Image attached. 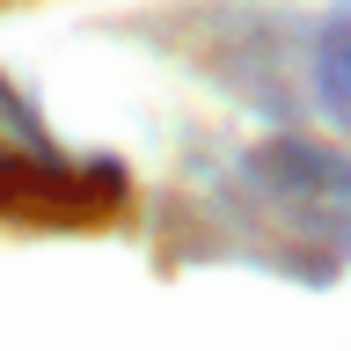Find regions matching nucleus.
<instances>
[{
    "label": "nucleus",
    "mask_w": 351,
    "mask_h": 351,
    "mask_svg": "<svg viewBox=\"0 0 351 351\" xmlns=\"http://www.w3.org/2000/svg\"><path fill=\"white\" fill-rule=\"evenodd\" d=\"M249 205L293 249L300 271H337L351 256V161L315 139H271L249 154Z\"/></svg>",
    "instance_id": "1"
},
{
    "label": "nucleus",
    "mask_w": 351,
    "mask_h": 351,
    "mask_svg": "<svg viewBox=\"0 0 351 351\" xmlns=\"http://www.w3.org/2000/svg\"><path fill=\"white\" fill-rule=\"evenodd\" d=\"M110 205H125V183H110V169L73 176L59 161L0 147V219H103Z\"/></svg>",
    "instance_id": "2"
},
{
    "label": "nucleus",
    "mask_w": 351,
    "mask_h": 351,
    "mask_svg": "<svg viewBox=\"0 0 351 351\" xmlns=\"http://www.w3.org/2000/svg\"><path fill=\"white\" fill-rule=\"evenodd\" d=\"M315 88H322V103L351 125V8L329 22L322 44H315Z\"/></svg>",
    "instance_id": "3"
}]
</instances>
